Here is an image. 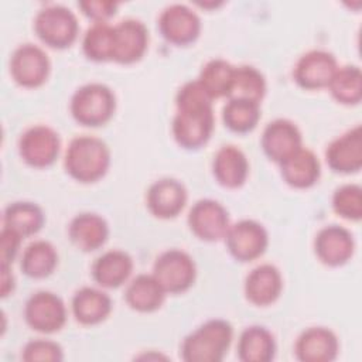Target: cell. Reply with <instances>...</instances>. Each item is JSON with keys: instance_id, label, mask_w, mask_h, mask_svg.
<instances>
[{"instance_id": "obj_1", "label": "cell", "mask_w": 362, "mask_h": 362, "mask_svg": "<svg viewBox=\"0 0 362 362\" xmlns=\"http://www.w3.org/2000/svg\"><path fill=\"white\" fill-rule=\"evenodd\" d=\"M212 100L198 79L185 82L178 89L175 96L177 113L171 129L181 147L194 150L209 140L215 123Z\"/></svg>"}, {"instance_id": "obj_2", "label": "cell", "mask_w": 362, "mask_h": 362, "mask_svg": "<svg viewBox=\"0 0 362 362\" xmlns=\"http://www.w3.org/2000/svg\"><path fill=\"white\" fill-rule=\"evenodd\" d=\"M64 165L74 180L93 182L106 174L110 165V150L99 137L78 136L71 140L66 148Z\"/></svg>"}, {"instance_id": "obj_3", "label": "cell", "mask_w": 362, "mask_h": 362, "mask_svg": "<svg viewBox=\"0 0 362 362\" xmlns=\"http://www.w3.org/2000/svg\"><path fill=\"white\" fill-rule=\"evenodd\" d=\"M232 338L233 328L226 320H208L184 338L181 358L185 362H221L228 354Z\"/></svg>"}, {"instance_id": "obj_4", "label": "cell", "mask_w": 362, "mask_h": 362, "mask_svg": "<svg viewBox=\"0 0 362 362\" xmlns=\"http://www.w3.org/2000/svg\"><path fill=\"white\" fill-rule=\"evenodd\" d=\"M69 109L79 124L96 127L112 119L116 109V98L109 86L92 82L74 92Z\"/></svg>"}, {"instance_id": "obj_5", "label": "cell", "mask_w": 362, "mask_h": 362, "mask_svg": "<svg viewBox=\"0 0 362 362\" xmlns=\"http://www.w3.org/2000/svg\"><path fill=\"white\" fill-rule=\"evenodd\" d=\"M34 31L45 45L64 49L75 42L79 24L76 16L68 7L62 4H49L37 13L34 18Z\"/></svg>"}, {"instance_id": "obj_6", "label": "cell", "mask_w": 362, "mask_h": 362, "mask_svg": "<svg viewBox=\"0 0 362 362\" xmlns=\"http://www.w3.org/2000/svg\"><path fill=\"white\" fill-rule=\"evenodd\" d=\"M153 276L165 293L177 294L188 290L197 276L194 259L181 249H168L160 253L153 264Z\"/></svg>"}, {"instance_id": "obj_7", "label": "cell", "mask_w": 362, "mask_h": 362, "mask_svg": "<svg viewBox=\"0 0 362 362\" xmlns=\"http://www.w3.org/2000/svg\"><path fill=\"white\" fill-rule=\"evenodd\" d=\"M24 318L34 331L52 334L65 325L66 307L55 293L40 290L25 301Z\"/></svg>"}, {"instance_id": "obj_8", "label": "cell", "mask_w": 362, "mask_h": 362, "mask_svg": "<svg viewBox=\"0 0 362 362\" xmlns=\"http://www.w3.org/2000/svg\"><path fill=\"white\" fill-rule=\"evenodd\" d=\"M229 253L239 262H250L262 256L269 245L264 226L253 219H240L229 225L225 233Z\"/></svg>"}, {"instance_id": "obj_9", "label": "cell", "mask_w": 362, "mask_h": 362, "mask_svg": "<svg viewBox=\"0 0 362 362\" xmlns=\"http://www.w3.org/2000/svg\"><path fill=\"white\" fill-rule=\"evenodd\" d=\"M51 69V62L47 52L35 44L18 45L10 58L11 78L24 88L41 86Z\"/></svg>"}, {"instance_id": "obj_10", "label": "cell", "mask_w": 362, "mask_h": 362, "mask_svg": "<svg viewBox=\"0 0 362 362\" xmlns=\"http://www.w3.org/2000/svg\"><path fill=\"white\" fill-rule=\"evenodd\" d=\"M61 140L58 133L45 124L28 127L18 140L20 157L31 167L51 165L59 154Z\"/></svg>"}, {"instance_id": "obj_11", "label": "cell", "mask_w": 362, "mask_h": 362, "mask_svg": "<svg viewBox=\"0 0 362 362\" xmlns=\"http://www.w3.org/2000/svg\"><path fill=\"white\" fill-rule=\"evenodd\" d=\"M161 35L174 45L192 44L201 33L198 14L185 4L174 3L167 6L158 17Z\"/></svg>"}, {"instance_id": "obj_12", "label": "cell", "mask_w": 362, "mask_h": 362, "mask_svg": "<svg viewBox=\"0 0 362 362\" xmlns=\"http://www.w3.org/2000/svg\"><path fill=\"white\" fill-rule=\"evenodd\" d=\"M229 225L226 208L215 199H198L189 209L188 226L202 240L214 242L225 238Z\"/></svg>"}, {"instance_id": "obj_13", "label": "cell", "mask_w": 362, "mask_h": 362, "mask_svg": "<svg viewBox=\"0 0 362 362\" xmlns=\"http://www.w3.org/2000/svg\"><path fill=\"white\" fill-rule=\"evenodd\" d=\"M147 45L148 31L140 20L126 18L113 25V61L133 64L144 55Z\"/></svg>"}, {"instance_id": "obj_14", "label": "cell", "mask_w": 362, "mask_h": 362, "mask_svg": "<svg viewBox=\"0 0 362 362\" xmlns=\"http://www.w3.org/2000/svg\"><path fill=\"white\" fill-rule=\"evenodd\" d=\"M337 68V59L331 52L311 49L298 58L293 76L297 85L304 89H321L328 86Z\"/></svg>"}, {"instance_id": "obj_15", "label": "cell", "mask_w": 362, "mask_h": 362, "mask_svg": "<svg viewBox=\"0 0 362 362\" xmlns=\"http://www.w3.org/2000/svg\"><path fill=\"white\" fill-rule=\"evenodd\" d=\"M260 143L264 154L270 160L281 163L303 147V137L294 122L288 119H274L266 124Z\"/></svg>"}, {"instance_id": "obj_16", "label": "cell", "mask_w": 362, "mask_h": 362, "mask_svg": "<svg viewBox=\"0 0 362 362\" xmlns=\"http://www.w3.org/2000/svg\"><path fill=\"white\" fill-rule=\"evenodd\" d=\"M325 160L335 173L351 174L362 167V129L361 124L346 130L332 140L325 150Z\"/></svg>"}, {"instance_id": "obj_17", "label": "cell", "mask_w": 362, "mask_h": 362, "mask_svg": "<svg viewBox=\"0 0 362 362\" xmlns=\"http://www.w3.org/2000/svg\"><path fill=\"white\" fill-rule=\"evenodd\" d=\"M187 189L184 184L175 178H160L154 181L146 195L148 211L163 219L177 216L187 204Z\"/></svg>"}, {"instance_id": "obj_18", "label": "cell", "mask_w": 362, "mask_h": 362, "mask_svg": "<svg viewBox=\"0 0 362 362\" xmlns=\"http://www.w3.org/2000/svg\"><path fill=\"white\" fill-rule=\"evenodd\" d=\"M339 342L335 332L327 327L304 329L294 345V352L301 362H331L337 358Z\"/></svg>"}, {"instance_id": "obj_19", "label": "cell", "mask_w": 362, "mask_h": 362, "mask_svg": "<svg viewBox=\"0 0 362 362\" xmlns=\"http://www.w3.org/2000/svg\"><path fill=\"white\" fill-rule=\"evenodd\" d=\"M355 249L352 233L339 225H328L318 230L314 239L317 257L328 266H341L346 263Z\"/></svg>"}, {"instance_id": "obj_20", "label": "cell", "mask_w": 362, "mask_h": 362, "mask_svg": "<svg viewBox=\"0 0 362 362\" xmlns=\"http://www.w3.org/2000/svg\"><path fill=\"white\" fill-rule=\"evenodd\" d=\"M283 290L280 270L270 263L253 267L245 279V296L255 305L274 303Z\"/></svg>"}, {"instance_id": "obj_21", "label": "cell", "mask_w": 362, "mask_h": 362, "mask_svg": "<svg viewBox=\"0 0 362 362\" xmlns=\"http://www.w3.org/2000/svg\"><path fill=\"white\" fill-rule=\"evenodd\" d=\"M212 173L221 185L238 188L245 184L249 175L247 157L236 146H222L214 156Z\"/></svg>"}, {"instance_id": "obj_22", "label": "cell", "mask_w": 362, "mask_h": 362, "mask_svg": "<svg viewBox=\"0 0 362 362\" xmlns=\"http://www.w3.org/2000/svg\"><path fill=\"white\" fill-rule=\"evenodd\" d=\"M280 164L283 180L294 188L313 187L321 175V164L314 151L300 147Z\"/></svg>"}, {"instance_id": "obj_23", "label": "cell", "mask_w": 362, "mask_h": 362, "mask_svg": "<svg viewBox=\"0 0 362 362\" xmlns=\"http://www.w3.org/2000/svg\"><path fill=\"white\" fill-rule=\"evenodd\" d=\"M133 272V259L120 249H112L98 256L92 264L93 280L106 288L122 286Z\"/></svg>"}, {"instance_id": "obj_24", "label": "cell", "mask_w": 362, "mask_h": 362, "mask_svg": "<svg viewBox=\"0 0 362 362\" xmlns=\"http://www.w3.org/2000/svg\"><path fill=\"white\" fill-rule=\"evenodd\" d=\"M68 235L78 249L89 252L100 247L106 242L109 225L99 214L81 212L69 222Z\"/></svg>"}, {"instance_id": "obj_25", "label": "cell", "mask_w": 362, "mask_h": 362, "mask_svg": "<svg viewBox=\"0 0 362 362\" xmlns=\"http://www.w3.org/2000/svg\"><path fill=\"white\" fill-rule=\"evenodd\" d=\"M72 314L83 325H95L106 320L112 311L110 297L95 287H82L75 291L72 301Z\"/></svg>"}, {"instance_id": "obj_26", "label": "cell", "mask_w": 362, "mask_h": 362, "mask_svg": "<svg viewBox=\"0 0 362 362\" xmlns=\"http://www.w3.org/2000/svg\"><path fill=\"white\" fill-rule=\"evenodd\" d=\"M165 290L151 274H137L130 280L124 291V300L130 308L140 313L158 310L165 300Z\"/></svg>"}, {"instance_id": "obj_27", "label": "cell", "mask_w": 362, "mask_h": 362, "mask_svg": "<svg viewBox=\"0 0 362 362\" xmlns=\"http://www.w3.org/2000/svg\"><path fill=\"white\" fill-rule=\"evenodd\" d=\"M276 355L274 335L262 325L245 328L238 341V358L242 362H269Z\"/></svg>"}, {"instance_id": "obj_28", "label": "cell", "mask_w": 362, "mask_h": 362, "mask_svg": "<svg viewBox=\"0 0 362 362\" xmlns=\"http://www.w3.org/2000/svg\"><path fill=\"white\" fill-rule=\"evenodd\" d=\"M42 209L30 201L10 202L3 211V226H7L23 238L37 233L44 225Z\"/></svg>"}, {"instance_id": "obj_29", "label": "cell", "mask_w": 362, "mask_h": 362, "mask_svg": "<svg viewBox=\"0 0 362 362\" xmlns=\"http://www.w3.org/2000/svg\"><path fill=\"white\" fill-rule=\"evenodd\" d=\"M58 263V253L54 245L40 239L31 242L23 252L20 267L28 277L44 279L49 276Z\"/></svg>"}, {"instance_id": "obj_30", "label": "cell", "mask_w": 362, "mask_h": 362, "mask_svg": "<svg viewBox=\"0 0 362 362\" xmlns=\"http://www.w3.org/2000/svg\"><path fill=\"white\" fill-rule=\"evenodd\" d=\"M335 100L344 105H356L362 99V72L356 65L338 66L328 83Z\"/></svg>"}, {"instance_id": "obj_31", "label": "cell", "mask_w": 362, "mask_h": 362, "mask_svg": "<svg viewBox=\"0 0 362 362\" xmlns=\"http://www.w3.org/2000/svg\"><path fill=\"white\" fill-rule=\"evenodd\" d=\"M266 95V79L263 74L252 65L235 66L233 79L228 99H247L260 103Z\"/></svg>"}, {"instance_id": "obj_32", "label": "cell", "mask_w": 362, "mask_h": 362, "mask_svg": "<svg viewBox=\"0 0 362 362\" xmlns=\"http://www.w3.org/2000/svg\"><path fill=\"white\" fill-rule=\"evenodd\" d=\"M222 119L228 129L236 133H247L253 130L260 119V103L230 98L223 106Z\"/></svg>"}, {"instance_id": "obj_33", "label": "cell", "mask_w": 362, "mask_h": 362, "mask_svg": "<svg viewBox=\"0 0 362 362\" xmlns=\"http://www.w3.org/2000/svg\"><path fill=\"white\" fill-rule=\"evenodd\" d=\"M235 66L230 65L228 61L215 58L208 61L198 76V82L202 88L209 93L212 99L222 98L229 95L232 79H233Z\"/></svg>"}, {"instance_id": "obj_34", "label": "cell", "mask_w": 362, "mask_h": 362, "mask_svg": "<svg viewBox=\"0 0 362 362\" xmlns=\"http://www.w3.org/2000/svg\"><path fill=\"white\" fill-rule=\"evenodd\" d=\"M83 54L92 61H109L113 51V25L93 23L82 38Z\"/></svg>"}, {"instance_id": "obj_35", "label": "cell", "mask_w": 362, "mask_h": 362, "mask_svg": "<svg viewBox=\"0 0 362 362\" xmlns=\"http://www.w3.org/2000/svg\"><path fill=\"white\" fill-rule=\"evenodd\" d=\"M334 211L349 221H359L362 216V189L358 184H344L332 195Z\"/></svg>"}, {"instance_id": "obj_36", "label": "cell", "mask_w": 362, "mask_h": 362, "mask_svg": "<svg viewBox=\"0 0 362 362\" xmlns=\"http://www.w3.org/2000/svg\"><path fill=\"white\" fill-rule=\"evenodd\" d=\"M21 359L25 362H59L64 359V351L55 341L33 339L24 345Z\"/></svg>"}, {"instance_id": "obj_37", "label": "cell", "mask_w": 362, "mask_h": 362, "mask_svg": "<svg viewBox=\"0 0 362 362\" xmlns=\"http://www.w3.org/2000/svg\"><path fill=\"white\" fill-rule=\"evenodd\" d=\"M78 6L82 13L95 23H107V20L116 13L119 3L109 0H82Z\"/></svg>"}, {"instance_id": "obj_38", "label": "cell", "mask_w": 362, "mask_h": 362, "mask_svg": "<svg viewBox=\"0 0 362 362\" xmlns=\"http://www.w3.org/2000/svg\"><path fill=\"white\" fill-rule=\"evenodd\" d=\"M21 235L16 230L3 226L0 232V266H11L20 243H21Z\"/></svg>"}, {"instance_id": "obj_39", "label": "cell", "mask_w": 362, "mask_h": 362, "mask_svg": "<svg viewBox=\"0 0 362 362\" xmlns=\"http://www.w3.org/2000/svg\"><path fill=\"white\" fill-rule=\"evenodd\" d=\"M1 269V297H7L14 288V276L10 272V266H0Z\"/></svg>"}]
</instances>
